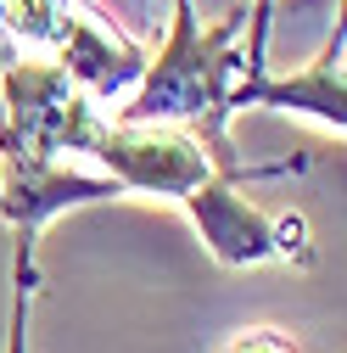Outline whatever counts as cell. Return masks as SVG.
<instances>
[{"instance_id": "2", "label": "cell", "mask_w": 347, "mask_h": 353, "mask_svg": "<svg viewBox=\"0 0 347 353\" xmlns=\"http://www.w3.org/2000/svg\"><path fill=\"white\" fill-rule=\"evenodd\" d=\"M96 118V101L56 62L12 57L0 68V168H45L62 152L84 157Z\"/></svg>"}, {"instance_id": "9", "label": "cell", "mask_w": 347, "mask_h": 353, "mask_svg": "<svg viewBox=\"0 0 347 353\" xmlns=\"http://www.w3.org/2000/svg\"><path fill=\"white\" fill-rule=\"evenodd\" d=\"M275 6L280 0H246V79L269 73V28H275Z\"/></svg>"}, {"instance_id": "6", "label": "cell", "mask_w": 347, "mask_h": 353, "mask_svg": "<svg viewBox=\"0 0 347 353\" xmlns=\"http://www.w3.org/2000/svg\"><path fill=\"white\" fill-rule=\"evenodd\" d=\"M56 68L78 84L90 101H112L118 90L140 79L146 68V51L135 46L129 34H118L96 6H73L62 39H56Z\"/></svg>"}, {"instance_id": "11", "label": "cell", "mask_w": 347, "mask_h": 353, "mask_svg": "<svg viewBox=\"0 0 347 353\" xmlns=\"http://www.w3.org/2000/svg\"><path fill=\"white\" fill-rule=\"evenodd\" d=\"M17 57V39H12V23H6V6H0V68Z\"/></svg>"}, {"instance_id": "3", "label": "cell", "mask_w": 347, "mask_h": 353, "mask_svg": "<svg viewBox=\"0 0 347 353\" xmlns=\"http://www.w3.org/2000/svg\"><path fill=\"white\" fill-rule=\"evenodd\" d=\"M180 208L191 213V225L202 236V247L224 263V270H246L264 258H291V263H314V241H308V219L302 213H264L257 202L241 196V185L207 174L196 180Z\"/></svg>"}, {"instance_id": "8", "label": "cell", "mask_w": 347, "mask_h": 353, "mask_svg": "<svg viewBox=\"0 0 347 353\" xmlns=\"http://www.w3.org/2000/svg\"><path fill=\"white\" fill-rule=\"evenodd\" d=\"M0 6H6L12 34L56 46V39H62V28H67V17H73V6H84V0H0Z\"/></svg>"}, {"instance_id": "1", "label": "cell", "mask_w": 347, "mask_h": 353, "mask_svg": "<svg viewBox=\"0 0 347 353\" xmlns=\"http://www.w3.org/2000/svg\"><path fill=\"white\" fill-rule=\"evenodd\" d=\"M241 34H246V6H230L219 23H202L196 0H174V28L162 51L146 57L135 96H129V107H118V123H180L207 152L213 174L230 185L286 174L291 163H246L241 146L230 141V118H235L230 90L235 79H246Z\"/></svg>"}, {"instance_id": "4", "label": "cell", "mask_w": 347, "mask_h": 353, "mask_svg": "<svg viewBox=\"0 0 347 353\" xmlns=\"http://www.w3.org/2000/svg\"><path fill=\"white\" fill-rule=\"evenodd\" d=\"M84 157H96L112 180L129 191H146V196H168L180 202L196 180H207L213 163L207 152L185 135L180 123H107L96 118L90 141H84Z\"/></svg>"}, {"instance_id": "7", "label": "cell", "mask_w": 347, "mask_h": 353, "mask_svg": "<svg viewBox=\"0 0 347 353\" xmlns=\"http://www.w3.org/2000/svg\"><path fill=\"white\" fill-rule=\"evenodd\" d=\"M17 230V247H12V314H6V353H28V314H34V292H39V230Z\"/></svg>"}, {"instance_id": "5", "label": "cell", "mask_w": 347, "mask_h": 353, "mask_svg": "<svg viewBox=\"0 0 347 353\" xmlns=\"http://www.w3.org/2000/svg\"><path fill=\"white\" fill-rule=\"evenodd\" d=\"M341 57H347V23L336 17V28H330V39L319 46V57H314V62H302L297 73H286V79H269V73H257V79H235V90H230V112H246V107H280V112H302V118L325 123L330 135H341V129H347Z\"/></svg>"}, {"instance_id": "10", "label": "cell", "mask_w": 347, "mask_h": 353, "mask_svg": "<svg viewBox=\"0 0 347 353\" xmlns=\"http://www.w3.org/2000/svg\"><path fill=\"white\" fill-rule=\"evenodd\" d=\"M213 353H302L286 331H275V325H246V331H235L230 342H219Z\"/></svg>"}]
</instances>
